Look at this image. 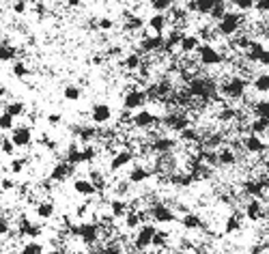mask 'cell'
Instances as JSON below:
<instances>
[{
    "mask_svg": "<svg viewBox=\"0 0 269 254\" xmlns=\"http://www.w3.org/2000/svg\"><path fill=\"white\" fill-rule=\"evenodd\" d=\"M9 233H11V222H9V218H7V215H0V237L9 235Z\"/></svg>",
    "mask_w": 269,
    "mask_h": 254,
    "instance_id": "11a10c76",
    "label": "cell"
},
{
    "mask_svg": "<svg viewBox=\"0 0 269 254\" xmlns=\"http://www.w3.org/2000/svg\"><path fill=\"white\" fill-rule=\"evenodd\" d=\"M244 28V15L239 11H226V15L215 24V32L222 37H235Z\"/></svg>",
    "mask_w": 269,
    "mask_h": 254,
    "instance_id": "7a4b0ae2",
    "label": "cell"
},
{
    "mask_svg": "<svg viewBox=\"0 0 269 254\" xmlns=\"http://www.w3.org/2000/svg\"><path fill=\"white\" fill-rule=\"evenodd\" d=\"M252 112L261 118H269V101H256V104L252 106Z\"/></svg>",
    "mask_w": 269,
    "mask_h": 254,
    "instance_id": "bcb514c9",
    "label": "cell"
},
{
    "mask_svg": "<svg viewBox=\"0 0 269 254\" xmlns=\"http://www.w3.org/2000/svg\"><path fill=\"white\" fill-rule=\"evenodd\" d=\"M132 125L140 129V132H149V129H155L157 125H161V116H157L149 108H140L136 115L132 116Z\"/></svg>",
    "mask_w": 269,
    "mask_h": 254,
    "instance_id": "277c9868",
    "label": "cell"
},
{
    "mask_svg": "<svg viewBox=\"0 0 269 254\" xmlns=\"http://www.w3.org/2000/svg\"><path fill=\"white\" fill-rule=\"evenodd\" d=\"M263 254H269V250H265V252H263Z\"/></svg>",
    "mask_w": 269,
    "mask_h": 254,
    "instance_id": "003e7915",
    "label": "cell"
},
{
    "mask_svg": "<svg viewBox=\"0 0 269 254\" xmlns=\"http://www.w3.org/2000/svg\"><path fill=\"white\" fill-rule=\"evenodd\" d=\"M247 129H250V134H256V136H261V134H267V132H269V118L256 116L254 121L247 125Z\"/></svg>",
    "mask_w": 269,
    "mask_h": 254,
    "instance_id": "836d02e7",
    "label": "cell"
},
{
    "mask_svg": "<svg viewBox=\"0 0 269 254\" xmlns=\"http://www.w3.org/2000/svg\"><path fill=\"white\" fill-rule=\"evenodd\" d=\"M121 54H123V50L118 46H110V47H108V56H121Z\"/></svg>",
    "mask_w": 269,
    "mask_h": 254,
    "instance_id": "91938a15",
    "label": "cell"
},
{
    "mask_svg": "<svg viewBox=\"0 0 269 254\" xmlns=\"http://www.w3.org/2000/svg\"><path fill=\"white\" fill-rule=\"evenodd\" d=\"M71 233L75 237H80L86 246H95L101 239V226L97 222H80L78 226L71 229Z\"/></svg>",
    "mask_w": 269,
    "mask_h": 254,
    "instance_id": "3957f363",
    "label": "cell"
},
{
    "mask_svg": "<svg viewBox=\"0 0 269 254\" xmlns=\"http://www.w3.org/2000/svg\"><path fill=\"white\" fill-rule=\"evenodd\" d=\"M112 116H114V112L108 104H95L90 108V121L95 125H106V123L112 121Z\"/></svg>",
    "mask_w": 269,
    "mask_h": 254,
    "instance_id": "4fadbf2b",
    "label": "cell"
},
{
    "mask_svg": "<svg viewBox=\"0 0 269 254\" xmlns=\"http://www.w3.org/2000/svg\"><path fill=\"white\" fill-rule=\"evenodd\" d=\"M89 179L90 183L97 187V192H104L106 190V185H108V181H106V177H104V172H101L99 168H93L89 172Z\"/></svg>",
    "mask_w": 269,
    "mask_h": 254,
    "instance_id": "8d00e7d4",
    "label": "cell"
},
{
    "mask_svg": "<svg viewBox=\"0 0 269 254\" xmlns=\"http://www.w3.org/2000/svg\"><path fill=\"white\" fill-rule=\"evenodd\" d=\"M26 164H28V162H26L24 158H15V160H11V164H9V172H11V175H20V172L26 168Z\"/></svg>",
    "mask_w": 269,
    "mask_h": 254,
    "instance_id": "7dc6e473",
    "label": "cell"
},
{
    "mask_svg": "<svg viewBox=\"0 0 269 254\" xmlns=\"http://www.w3.org/2000/svg\"><path fill=\"white\" fill-rule=\"evenodd\" d=\"M161 125L170 132H181V129L190 127V115L185 110H170L168 115L161 116Z\"/></svg>",
    "mask_w": 269,
    "mask_h": 254,
    "instance_id": "8992f818",
    "label": "cell"
},
{
    "mask_svg": "<svg viewBox=\"0 0 269 254\" xmlns=\"http://www.w3.org/2000/svg\"><path fill=\"white\" fill-rule=\"evenodd\" d=\"M149 7L155 11V13H168V11L175 7V0H149Z\"/></svg>",
    "mask_w": 269,
    "mask_h": 254,
    "instance_id": "f35d334b",
    "label": "cell"
},
{
    "mask_svg": "<svg viewBox=\"0 0 269 254\" xmlns=\"http://www.w3.org/2000/svg\"><path fill=\"white\" fill-rule=\"evenodd\" d=\"M149 101L147 93H144V89H138V86H132V89H127V93L123 95V110H140V108H144Z\"/></svg>",
    "mask_w": 269,
    "mask_h": 254,
    "instance_id": "52a82bcc",
    "label": "cell"
},
{
    "mask_svg": "<svg viewBox=\"0 0 269 254\" xmlns=\"http://www.w3.org/2000/svg\"><path fill=\"white\" fill-rule=\"evenodd\" d=\"M129 211V203L123 198H112L110 201V213L114 218H125V213Z\"/></svg>",
    "mask_w": 269,
    "mask_h": 254,
    "instance_id": "d6a6232c",
    "label": "cell"
},
{
    "mask_svg": "<svg viewBox=\"0 0 269 254\" xmlns=\"http://www.w3.org/2000/svg\"><path fill=\"white\" fill-rule=\"evenodd\" d=\"M123 222H125V229L127 231H136L140 224H142V218H140V213L136 209H129L125 213V218H123Z\"/></svg>",
    "mask_w": 269,
    "mask_h": 254,
    "instance_id": "e575fe53",
    "label": "cell"
},
{
    "mask_svg": "<svg viewBox=\"0 0 269 254\" xmlns=\"http://www.w3.org/2000/svg\"><path fill=\"white\" fill-rule=\"evenodd\" d=\"M11 9H13V13H15V15H24L26 11H28V2H26V0H15L13 7H11Z\"/></svg>",
    "mask_w": 269,
    "mask_h": 254,
    "instance_id": "db71d44e",
    "label": "cell"
},
{
    "mask_svg": "<svg viewBox=\"0 0 269 254\" xmlns=\"http://www.w3.org/2000/svg\"><path fill=\"white\" fill-rule=\"evenodd\" d=\"M4 112H9L11 116H22L26 112V106H24V101H9L7 106H4Z\"/></svg>",
    "mask_w": 269,
    "mask_h": 254,
    "instance_id": "60d3db41",
    "label": "cell"
},
{
    "mask_svg": "<svg viewBox=\"0 0 269 254\" xmlns=\"http://www.w3.org/2000/svg\"><path fill=\"white\" fill-rule=\"evenodd\" d=\"M112 28H114V20H110V18L97 20V30H112Z\"/></svg>",
    "mask_w": 269,
    "mask_h": 254,
    "instance_id": "f5cc1de1",
    "label": "cell"
},
{
    "mask_svg": "<svg viewBox=\"0 0 269 254\" xmlns=\"http://www.w3.org/2000/svg\"><path fill=\"white\" fill-rule=\"evenodd\" d=\"M4 95H7V86H4L2 82H0V99H2Z\"/></svg>",
    "mask_w": 269,
    "mask_h": 254,
    "instance_id": "be15d7a7",
    "label": "cell"
},
{
    "mask_svg": "<svg viewBox=\"0 0 269 254\" xmlns=\"http://www.w3.org/2000/svg\"><path fill=\"white\" fill-rule=\"evenodd\" d=\"M15 127V116H11L9 112H0V132H11Z\"/></svg>",
    "mask_w": 269,
    "mask_h": 254,
    "instance_id": "ee69618b",
    "label": "cell"
},
{
    "mask_svg": "<svg viewBox=\"0 0 269 254\" xmlns=\"http://www.w3.org/2000/svg\"><path fill=\"white\" fill-rule=\"evenodd\" d=\"M155 235H157V229H155L153 224H149V222L140 224L136 231V237H134V248H136V250H149V248L153 246Z\"/></svg>",
    "mask_w": 269,
    "mask_h": 254,
    "instance_id": "ba28073f",
    "label": "cell"
},
{
    "mask_svg": "<svg viewBox=\"0 0 269 254\" xmlns=\"http://www.w3.org/2000/svg\"><path fill=\"white\" fill-rule=\"evenodd\" d=\"M11 142L18 149H28L32 144V127L30 125H15L11 129Z\"/></svg>",
    "mask_w": 269,
    "mask_h": 254,
    "instance_id": "30bf717a",
    "label": "cell"
},
{
    "mask_svg": "<svg viewBox=\"0 0 269 254\" xmlns=\"http://www.w3.org/2000/svg\"><path fill=\"white\" fill-rule=\"evenodd\" d=\"M84 0H65V4H67V7H71V9H75V7H80V4H82Z\"/></svg>",
    "mask_w": 269,
    "mask_h": 254,
    "instance_id": "94428289",
    "label": "cell"
},
{
    "mask_svg": "<svg viewBox=\"0 0 269 254\" xmlns=\"http://www.w3.org/2000/svg\"><path fill=\"white\" fill-rule=\"evenodd\" d=\"M43 233L41 231V226H37V224H32L30 220H26V218H22V222H20V235L22 237H39Z\"/></svg>",
    "mask_w": 269,
    "mask_h": 254,
    "instance_id": "1f68e13d",
    "label": "cell"
},
{
    "mask_svg": "<svg viewBox=\"0 0 269 254\" xmlns=\"http://www.w3.org/2000/svg\"><path fill=\"white\" fill-rule=\"evenodd\" d=\"M82 155H84V164H90V162L97 160L99 151H97V144H82Z\"/></svg>",
    "mask_w": 269,
    "mask_h": 254,
    "instance_id": "7bdbcfd3",
    "label": "cell"
},
{
    "mask_svg": "<svg viewBox=\"0 0 269 254\" xmlns=\"http://www.w3.org/2000/svg\"><path fill=\"white\" fill-rule=\"evenodd\" d=\"M196 54H198V63L204 65V67H218L224 61V54L218 47H213L211 43H202L196 50Z\"/></svg>",
    "mask_w": 269,
    "mask_h": 254,
    "instance_id": "9c48e42d",
    "label": "cell"
},
{
    "mask_svg": "<svg viewBox=\"0 0 269 254\" xmlns=\"http://www.w3.org/2000/svg\"><path fill=\"white\" fill-rule=\"evenodd\" d=\"M149 215L159 224H170L177 220V213L170 205H166L164 201H155L149 205Z\"/></svg>",
    "mask_w": 269,
    "mask_h": 254,
    "instance_id": "5b68a950",
    "label": "cell"
},
{
    "mask_svg": "<svg viewBox=\"0 0 269 254\" xmlns=\"http://www.w3.org/2000/svg\"><path fill=\"white\" fill-rule=\"evenodd\" d=\"M166 244H168V235H166L164 231H157V235H155L153 246L151 248H155V250H166Z\"/></svg>",
    "mask_w": 269,
    "mask_h": 254,
    "instance_id": "f907efd6",
    "label": "cell"
},
{
    "mask_svg": "<svg viewBox=\"0 0 269 254\" xmlns=\"http://www.w3.org/2000/svg\"><path fill=\"white\" fill-rule=\"evenodd\" d=\"M149 144H151V151H153L155 155H161V153H172L177 147V140L172 136H164V134H161V136L151 140Z\"/></svg>",
    "mask_w": 269,
    "mask_h": 254,
    "instance_id": "5bb4252c",
    "label": "cell"
},
{
    "mask_svg": "<svg viewBox=\"0 0 269 254\" xmlns=\"http://www.w3.org/2000/svg\"><path fill=\"white\" fill-rule=\"evenodd\" d=\"M43 250H45V248H43L39 241H28V244H26L24 248H22V254H43Z\"/></svg>",
    "mask_w": 269,
    "mask_h": 254,
    "instance_id": "c3c4849f",
    "label": "cell"
},
{
    "mask_svg": "<svg viewBox=\"0 0 269 254\" xmlns=\"http://www.w3.org/2000/svg\"><path fill=\"white\" fill-rule=\"evenodd\" d=\"M35 213L39 215L41 220H50V218H54V213H56V207H54L52 201H39L35 207Z\"/></svg>",
    "mask_w": 269,
    "mask_h": 254,
    "instance_id": "f546056e",
    "label": "cell"
},
{
    "mask_svg": "<svg viewBox=\"0 0 269 254\" xmlns=\"http://www.w3.org/2000/svg\"><path fill=\"white\" fill-rule=\"evenodd\" d=\"M179 138L183 140V142H187V144H196V142H202V134H201V129L198 127H185V129H181L179 132Z\"/></svg>",
    "mask_w": 269,
    "mask_h": 254,
    "instance_id": "f1b7e54d",
    "label": "cell"
},
{
    "mask_svg": "<svg viewBox=\"0 0 269 254\" xmlns=\"http://www.w3.org/2000/svg\"><path fill=\"white\" fill-rule=\"evenodd\" d=\"M252 89L258 93H269V73H256V78L252 80Z\"/></svg>",
    "mask_w": 269,
    "mask_h": 254,
    "instance_id": "74e56055",
    "label": "cell"
},
{
    "mask_svg": "<svg viewBox=\"0 0 269 254\" xmlns=\"http://www.w3.org/2000/svg\"><path fill=\"white\" fill-rule=\"evenodd\" d=\"M233 4L239 13H246V11H252L256 7V0H233Z\"/></svg>",
    "mask_w": 269,
    "mask_h": 254,
    "instance_id": "681fc988",
    "label": "cell"
},
{
    "mask_svg": "<svg viewBox=\"0 0 269 254\" xmlns=\"http://www.w3.org/2000/svg\"><path fill=\"white\" fill-rule=\"evenodd\" d=\"M153 175H155L153 168H147V166H142V164H136V166H132V170H129V175L125 177V179L132 183V185H136V183L149 181Z\"/></svg>",
    "mask_w": 269,
    "mask_h": 254,
    "instance_id": "2e32d148",
    "label": "cell"
},
{
    "mask_svg": "<svg viewBox=\"0 0 269 254\" xmlns=\"http://www.w3.org/2000/svg\"><path fill=\"white\" fill-rule=\"evenodd\" d=\"M11 71H13L15 78H26V75H30V67H28V65H26L24 61H15Z\"/></svg>",
    "mask_w": 269,
    "mask_h": 254,
    "instance_id": "f6af8a7d",
    "label": "cell"
},
{
    "mask_svg": "<svg viewBox=\"0 0 269 254\" xmlns=\"http://www.w3.org/2000/svg\"><path fill=\"white\" fill-rule=\"evenodd\" d=\"M0 144H2V136H0Z\"/></svg>",
    "mask_w": 269,
    "mask_h": 254,
    "instance_id": "03108f58",
    "label": "cell"
},
{
    "mask_svg": "<svg viewBox=\"0 0 269 254\" xmlns=\"http://www.w3.org/2000/svg\"><path fill=\"white\" fill-rule=\"evenodd\" d=\"M168 26H170V20L166 13H155V15H151L147 22V28L153 32V35H164Z\"/></svg>",
    "mask_w": 269,
    "mask_h": 254,
    "instance_id": "ffe728a7",
    "label": "cell"
},
{
    "mask_svg": "<svg viewBox=\"0 0 269 254\" xmlns=\"http://www.w3.org/2000/svg\"><path fill=\"white\" fill-rule=\"evenodd\" d=\"M121 65H123V69L125 71H138L140 67H142V56H140V52H129V54H125L123 56V61H121Z\"/></svg>",
    "mask_w": 269,
    "mask_h": 254,
    "instance_id": "83f0119b",
    "label": "cell"
},
{
    "mask_svg": "<svg viewBox=\"0 0 269 254\" xmlns=\"http://www.w3.org/2000/svg\"><path fill=\"white\" fill-rule=\"evenodd\" d=\"M97 254H125V250H123V241L121 239H108V244L104 248H99Z\"/></svg>",
    "mask_w": 269,
    "mask_h": 254,
    "instance_id": "d590c367",
    "label": "cell"
},
{
    "mask_svg": "<svg viewBox=\"0 0 269 254\" xmlns=\"http://www.w3.org/2000/svg\"><path fill=\"white\" fill-rule=\"evenodd\" d=\"M45 121L50 123L52 127H56V125H61V123H63V115H61V112H52V115H47Z\"/></svg>",
    "mask_w": 269,
    "mask_h": 254,
    "instance_id": "9f6ffc18",
    "label": "cell"
},
{
    "mask_svg": "<svg viewBox=\"0 0 269 254\" xmlns=\"http://www.w3.org/2000/svg\"><path fill=\"white\" fill-rule=\"evenodd\" d=\"M164 43L166 39L161 35H149V30H142V39H140V52H159L164 50Z\"/></svg>",
    "mask_w": 269,
    "mask_h": 254,
    "instance_id": "8fae6325",
    "label": "cell"
},
{
    "mask_svg": "<svg viewBox=\"0 0 269 254\" xmlns=\"http://www.w3.org/2000/svg\"><path fill=\"white\" fill-rule=\"evenodd\" d=\"M132 162H134V151H129V149H118L116 153L110 158V170L116 172V170L125 168L127 164H132Z\"/></svg>",
    "mask_w": 269,
    "mask_h": 254,
    "instance_id": "e0dca14e",
    "label": "cell"
},
{
    "mask_svg": "<svg viewBox=\"0 0 269 254\" xmlns=\"http://www.w3.org/2000/svg\"><path fill=\"white\" fill-rule=\"evenodd\" d=\"M147 28V20L140 18V15L132 13L129 18H125V24H123V30L125 32H142Z\"/></svg>",
    "mask_w": 269,
    "mask_h": 254,
    "instance_id": "484cf974",
    "label": "cell"
},
{
    "mask_svg": "<svg viewBox=\"0 0 269 254\" xmlns=\"http://www.w3.org/2000/svg\"><path fill=\"white\" fill-rule=\"evenodd\" d=\"M239 116V110L237 108H222V110L218 112V121H222V123H230V121H235V118Z\"/></svg>",
    "mask_w": 269,
    "mask_h": 254,
    "instance_id": "b9f144b4",
    "label": "cell"
},
{
    "mask_svg": "<svg viewBox=\"0 0 269 254\" xmlns=\"http://www.w3.org/2000/svg\"><path fill=\"white\" fill-rule=\"evenodd\" d=\"M0 190L2 192H9V190H15V181L11 179V177H4L2 181H0Z\"/></svg>",
    "mask_w": 269,
    "mask_h": 254,
    "instance_id": "6f0895ef",
    "label": "cell"
},
{
    "mask_svg": "<svg viewBox=\"0 0 269 254\" xmlns=\"http://www.w3.org/2000/svg\"><path fill=\"white\" fill-rule=\"evenodd\" d=\"M241 144H244V149L252 155H261V153H265L267 151V144L263 142L261 136H256V134H247V136H244Z\"/></svg>",
    "mask_w": 269,
    "mask_h": 254,
    "instance_id": "ac0fdd59",
    "label": "cell"
},
{
    "mask_svg": "<svg viewBox=\"0 0 269 254\" xmlns=\"http://www.w3.org/2000/svg\"><path fill=\"white\" fill-rule=\"evenodd\" d=\"M263 35H265V37H269V24L265 26V28H263Z\"/></svg>",
    "mask_w": 269,
    "mask_h": 254,
    "instance_id": "e7e4bbea",
    "label": "cell"
},
{
    "mask_svg": "<svg viewBox=\"0 0 269 254\" xmlns=\"http://www.w3.org/2000/svg\"><path fill=\"white\" fill-rule=\"evenodd\" d=\"M246 91H247V80L241 78V75H228L222 84H220V95L226 97L230 101H237V99H244L246 97Z\"/></svg>",
    "mask_w": 269,
    "mask_h": 254,
    "instance_id": "6da1fadb",
    "label": "cell"
},
{
    "mask_svg": "<svg viewBox=\"0 0 269 254\" xmlns=\"http://www.w3.org/2000/svg\"><path fill=\"white\" fill-rule=\"evenodd\" d=\"M241 213H228V218H226V222H224V233H228V235H233V233H239L241 231Z\"/></svg>",
    "mask_w": 269,
    "mask_h": 254,
    "instance_id": "4dcf8cb0",
    "label": "cell"
},
{
    "mask_svg": "<svg viewBox=\"0 0 269 254\" xmlns=\"http://www.w3.org/2000/svg\"><path fill=\"white\" fill-rule=\"evenodd\" d=\"M258 63H261L263 67H269V50H267V47H265V50H263L261 58H258Z\"/></svg>",
    "mask_w": 269,
    "mask_h": 254,
    "instance_id": "680465c9",
    "label": "cell"
},
{
    "mask_svg": "<svg viewBox=\"0 0 269 254\" xmlns=\"http://www.w3.org/2000/svg\"><path fill=\"white\" fill-rule=\"evenodd\" d=\"M73 192L80 194L82 198H90L97 192V187L90 183V179H82V177H80V179L73 181Z\"/></svg>",
    "mask_w": 269,
    "mask_h": 254,
    "instance_id": "d4e9b609",
    "label": "cell"
},
{
    "mask_svg": "<svg viewBox=\"0 0 269 254\" xmlns=\"http://www.w3.org/2000/svg\"><path fill=\"white\" fill-rule=\"evenodd\" d=\"M201 47V39L196 35H183L179 41V52L181 54H192Z\"/></svg>",
    "mask_w": 269,
    "mask_h": 254,
    "instance_id": "4316f807",
    "label": "cell"
},
{
    "mask_svg": "<svg viewBox=\"0 0 269 254\" xmlns=\"http://www.w3.org/2000/svg\"><path fill=\"white\" fill-rule=\"evenodd\" d=\"M65 160L69 162V164H73V166H80V164H84V155H82V147H80V142H69V147H67V153H65Z\"/></svg>",
    "mask_w": 269,
    "mask_h": 254,
    "instance_id": "cb8c5ba5",
    "label": "cell"
},
{
    "mask_svg": "<svg viewBox=\"0 0 269 254\" xmlns=\"http://www.w3.org/2000/svg\"><path fill=\"white\" fill-rule=\"evenodd\" d=\"M18 61V47L13 46L9 39L0 41V63H11Z\"/></svg>",
    "mask_w": 269,
    "mask_h": 254,
    "instance_id": "603a6c76",
    "label": "cell"
},
{
    "mask_svg": "<svg viewBox=\"0 0 269 254\" xmlns=\"http://www.w3.org/2000/svg\"><path fill=\"white\" fill-rule=\"evenodd\" d=\"M75 172V166L73 164H69L67 160H58L56 164H54V168L50 172V181L54 183H63V181H67L69 177H71Z\"/></svg>",
    "mask_w": 269,
    "mask_h": 254,
    "instance_id": "7c38bea8",
    "label": "cell"
},
{
    "mask_svg": "<svg viewBox=\"0 0 269 254\" xmlns=\"http://www.w3.org/2000/svg\"><path fill=\"white\" fill-rule=\"evenodd\" d=\"M220 2H224V0H187L185 9L192 11V13H198V15H209L211 9Z\"/></svg>",
    "mask_w": 269,
    "mask_h": 254,
    "instance_id": "d6986e66",
    "label": "cell"
},
{
    "mask_svg": "<svg viewBox=\"0 0 269 254\" xmlns=\"http://www.w3.org/2000/svg\"><path fill=\"white\" fill-rule=\"evenodd\" d=\"M246 218L250 220V222H258V220L265 218V205H263L261 198H250V201L246 203Z\"/></svg>",
    "mask_w": 269,
    "mask_h": 254,
    "instance_id": "9a60e30c",
    "label": "cell"
},
{
    "mask_svg": "<svg viewBox=\"0 0 269 254\" xmlns=\"http://www.w3.org/2000/svg\"><path fill=\"white\" fill-rule=\"evenodd\" d=\"M239 162V155L233 147H220L218 149V164L220 166H235Z\"/></svg>",
    "mask_w": 269,
    "mask_h": 254,
    "instance_id": "7402d4cb",
    "label": "cell"
},
{
    "mask_svg": "<svg viewBox=\"0 0 269 254\" xmlns=\"http://www.w3.org/2000/svg\"><path fill=\"white\" fill-rule=\"evenodd\" d=\"M15 149H18V147H15V144L11 142V138H2V144H0V151H2L4 155H9V158H11V155L15 153Z\"/></svg>",
    "mask_w": 269,
    "mask_h": 254,
    "instance_id": "816d5d0a",
    "label": "cell"
},
{
    "mask_svg": "<svg viewBox=\"0 0 269 254\" xmlns=\"http://www.w3.org/2000/svg\"><path fill=\"white\" fill-rule=\"evenodd\" d=\"M263 170H265V175L269 177V158H267V160H263Z\"/></svg>",
    "mask_w": 269,
    "mask_h": 254,
    "instance_id": "6125c7cd",
    "label": "cell"
},
{
    "mask_svg": "<svg viewBox=\"0 0 269 254\" xmlns=\"http://www.w3.org/2000/svg\"><path fill=\"white\" fill-rule=\"evenodd\" d=\"M63 97L67 101H80V97H82V89L75 86V84H69V86H65V89H63Z\"/></svg>",
    "mask_w": 269,
    "mask_h": 254,
    "instance_id": "ab89813d",
    "label": "cell"
},
{
    "mask_svg": "<svg viewBox=\"0 0 269 254\" xmlns=\"http://www.w3.org/2000/svg\"><path fill=\"white\" fill-rule=\"evenodd\" d=\"M181 226L185 231H198V229H204V220L201 213L187 211V213H183V218H181Z\"/></svg>",
    "mask_w": 269,
    "mask_h": 254,
    "instance_id": "44dd1931",
    "label": "cell"
}]
</instances>
